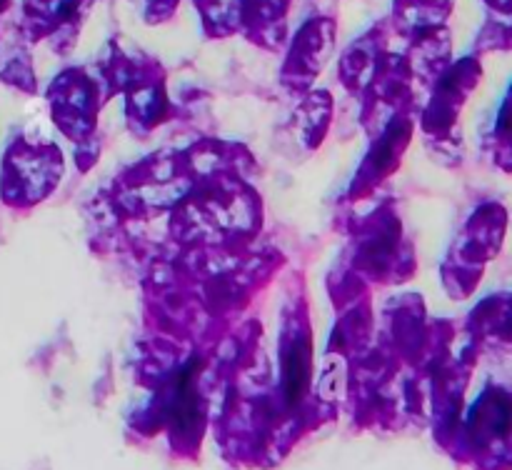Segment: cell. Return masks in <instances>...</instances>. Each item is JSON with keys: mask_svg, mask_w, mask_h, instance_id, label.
<instances>
[{"mask_svg": "<svg viewBox=\"0 0 512 470\" xmlns=\"http://www.w3.org/2000/svg\"><path fill=\"white\" fill-rule=\"evenodd\" d=\"M8 3H10V0H0V8H5Z\"/></svg>", "mask_w": 512, "mask_h": 470, "instance_id": "7", "label": "cell"}, {"mask_svg": "<svg viewBox=\"0 0 512 470\" xmlns=\"http://www.w3.org/2000/svg\"><path fill=\"white\" fill-rule=\"evenodd\" d=\"M90 0H25L28 15L38 28H53V25L68 23L75 15L83 13Z\"/></svg>", "mask_w": 512, "mask_h": 470, "instance_id": "3", "label": "cell"}, {"mask_svg": "<svg viewBox=\"0 0 512 470\" xmlns=\"http://www.w3.org/2000/svg\"><path fill=\"white\" fill-rule=\"evenodd\" d=\"M240 15L250 25H258L260 30H270L275 25V18H280L288 5V0H238Z\"/></svg>", "mask_w": 512, "mask_h": 470, "instance_id": "5", "label": "cell"}, {"mask_svg": "<svg viewBox=\"0 0 512 470\" xmlns=\"http://www.w3.org/2000/svg\"><path fill=\"white\" fill-rule=\"evenodd\" d=\"M310 383V343L308 338L293 340L285 355V393L293 403L305 395Z\"/></svg>", "mask_w": 512, "mask_h": 470, "instance_id": "2", "label": "cell"}, {"mask_svg": "<svg viewBox=\"0 0 512 470\" xmlns=\"http://www.w3.org/2000/svg\"><path fill=\"white\" fill-rule=\"evenodd\" d=\"M448 0H395V10L403 20L410 23H423L433 18V13H443Z\"/></svg>", "mask_w": 512, "mask_h": 470, "instance_id": "6", "label": "cell"}, {"mask_svg": "<svg viewBox=\"0 0 512 470\" xmlns=\"http://www.w3.org/2000/svg\"><path fill=\"white\" fill-rule=\"evenodd\" d=\"M198 8L203 10L205 25L215 33H228L235 25L243 23L238 0H198Z\"/></svg>", "mask_w": 512, "mask_h": 470, "instance_id": "4", "label": "cell"}, {"mask_svg": "<svg viewBox=\"0 0 512 470\" xmlns=\"http://www.w3.org/2000/svg\"><path fill=\"white\" fill-rule=\"evenodd\" d=\"M333 23L330 20H310L298 33L293 45V53L288 58V73L295 78H310L315 70L328 58V50L333 45Z\"/></svg>", "mask_w": 512, "mask_h": 470, "instance_id": "1", "label": "cell"}]
</instances>
